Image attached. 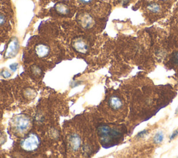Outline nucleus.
<instances>
[{
    "label": "nucleus",
    "instance_id": "1",
    "mask_svg": "<svg viewBox=\"0 0 178 158\" xmlns=\"http://www.w3.org/2000/svg\"><path fill=\"white\" fill-rule=\"evenodd\" d=\"M97 134L100 142L104 147H111L119 139L120 134L116 128L107 125H102L97 128Z\"/></svg>",
    "mask_w": 178,
    "mask_h": 158
},
{
    "label": "nucleus",
    "instance_id": "2",
    "mask_svg": "<svg viewBox=\"0 0 178 158\" xmlns=\"http://www.w3.org/2000/svg\"><path fill=\"white\" fill-rule=\"evenodd\" d=\"M31 126V119L25 114L18 115L13 121V127L16 133L25 134L30 129Z\"/></svg>",
    "mask_w": 178,
    "mask_h": 158
},
{
    "label": "nucleus",
    "instance_id": "3",
    "mask_svg": "<svg viewBox=\"0 0 178 158\" xmlns=\"http://www.w3.org/2000/svg\"><path fill=\"white\" fill-rule=\"evenodd\" d=\"M40 144L41 139L37 134L35 133H30L21 141L20 146L22 149L25 151L33 152L38 149Z\"/></svg>",
    "mask_w": 178,
    "mask_h": 158
},
{
    "label": "nucleus",
    "instance_id": "4",
    "mask_svg": "<svg viewBox=\"0 0 178 158\" xmlns=\"http://www.w3.org/2000/svg\"><path fill=\"white\" fill-rule=\"evenodd\" d=\"M19 42L17 38H13L9 42L8 45L7 49H6V53H5V58H12L15 57L16 54L18 53V50H19Z\"/></svg>",
    "mask_w": 178,
    "mask_h": 158
},
{
    "label": "nucleus",
    "instance_id": "5",
    "mask_svg": "<svg viewBox=\"0 0 178 158\" xmlns=\"http://www.w3.org/2000/svg\"><path fill=\"white\" fill-rule=\"evenodd\" d=\"M72 47L76 51L82 54H86L88 50V45L87 42L81 38H76L72 42Z\"/></svg>",
    "mask_w": 178,
    "mask_h": 158
},
{
    "label": "nucleus",
    "instance_id": "6",
    "mask_svg": "<svg viewBox=\"0 0 178 158\" xmlns=\"http://www.w3.org/2000/svg\"><path fill=\"white\" fill-rule=\"evenodd\" d=\"M68 144L70 149L72 150L76 151L77 150L81 147V139L80 135L76 133L72 134L69 137Z\"/></svg>",
    "mask_w": 178,
    "mask_h": 158
},
{
    "label": "nucleus",
    "instance_id": "7",
    "mask_svg": "<svg viewBox=\"0 0 178 158\" xmlns=\"http://www.w3.org/2000/svg\"><path fill=\"white\" fill-rule=\"evenodd\" d=\"M35 52L36 55L41 58H45L47 57L50 52V49L45 44H38L36 46Z\"/></svg>",
    "mask_w": 178,
    "mask_h": 158
},
{
    "label": "nucleus",
    "instance_id": "8",
    "mask_svg": "<svg viewBox=\"0 0 178 158\" xmlns=\"http://www.w3.org/2000/svg\"><path fill=\"white\" fill-rule=\"evenodd\" d=\"M80 23L81 25L84 28L88 29L90 28L93 24V20L90 15L88 14H84L81 15L80 19Z\"/></svg>",
    "mask_w": 178,
    "mask_h": 158
},
{
    "label": "nucleus",
    "instance_id": "9",
    "mask_svg": "<svg viewBox=\"0 0 178 158\" xmlns=\"http://www.w3.org/2000/svg\"><path fill=\"white\" fill-rule=\"evenodd\" d=\"M108 104H109L110 107L115 110H119L123 106V103H122L121 100L116 96L111 97L108 101Z\"/></svg>",
    "mask_w": 178,
    "mask_h": 158
},
{
    "label": "nucleus",
    "instance_id": "10",
    "mask_svg": "<svg viewBox=\"0 0 178 158\" xmlns=\"http://www.w3.org/2000/svg\"><path fill=\"white\" fill-rule=\"evenodd\" d=\"M55 9L58 14L61 15H66L69 13V8L66 5L64 4H58L55 6Z\"/></svg>",
    "mask_w": 178,
    "mask_h": 158
},
{
    "label": "nucleus",
    "instance_id": "11",
    "mask_svg": "<svg viewBox=\"0 0 178 158\" xmlns=\"http://www.w3.org/2000/svg\"><path fill=\"white\" fill-rule=\"evenodd\" d=\"M164 140V134L162 132H159L154 137V142L155 144H161Z\"/></svg>",
    "mask_w": 178,
    "mask_h": 158
},
{
    "label": "nucleus",
    "instance_id": "12",
    "mask_svg": "<svg viewBox=\"0 0 178 158\" xmlns=\"http://www.w3.org/2000/svg\"><path fill=\"white\" fill-rule=\"evenodd\" d=\"M147 8L153 13H158L160 11V6L155 3H153L147 6Z\"/></svg>",
    "mask_w": 178,
    "mask_h": 158
},
{
    "label": "nucleus",
    "instance_id": "13",
    "mask_svg": "<svg viewBox=\"0 0 178 158\" xmlns=\"http://www.w3.org/2000/svg\"><path fill=\"white\" fill-rule=\"evenodd\" d=\"M6 19L5 16L3 14H0V26L4 25L6 23Z\"/></svg>",
    "mask_w": 178,
    "mask_h": 158
},
{
    "label": "nucleus",
    "instance_id": "14",
    "mask_svg": "<svg viewBox=\"0 0 178 158\" xmlns=\"http://www.w3.org/2000/svg\"><path fill=\"white\" fill-rule=\"evenodd\" d=\"M172 60H173L174 64H178V52H175V53L173 54V57H172Z\"/></svg>",
    "mask_w": 178,
    "mask_h": 158
},
{
    "label": "nucleus",
    "instance_id": "15",
    "mask_svg": "<svg viewBox=\"0 0 178 158\" xmlns=\"http://www.w3.org/2000/svg\"><path fill=\"white\" fill-rule=\"evenodd\" d=\"M1 75L4 77H11V74L9 73L8 71H3L1 73Z\"/></svg>",
    "mask_w": 178,
    "mask_h": 158
},
{
    "label": "nucleus",
    "instance_id": "16",
    "mask_svg": "<svg viewBox=\"0 0 178 158\" xmlns=\"http://www.w3.org/2000/svg\"><path fill=\"white\" fill-rule=\"evenodd\" d=\"M33 71H34V72H35L36 75H38L39 73H41V70L39 69L38 68H33Z\"/></svg>",
    "mask_w": 178,
    "mask_h": 158
},
{
    "label": "nucleus",
    "instance_id": "17",
    "mask_svg": "<svg viewBox=\"0 0 178 158\" xmlns=\"http://www.w3.org/2000/svg\"><path fill=\"white\" fill-rule=\"evenodd\" d=\"M178 134V131L176 130V131H175L174 133H173L172 134V135L170 136V139H175V137Z\"/></svg>",
    "mask_w": 178,
    "mask_h": 158
},
{
    "label": "nucleus",
    "instance_id": "18",
    "mask_svg": "<svg viewBox=\"0 0 178 158\" xmlns=\"http://www.w3.org/2000/svg\"><path fill=\"white\" fill-rule=\"evenodd\" d=\"M10 68H11L13 71H15L16 69H17V68H18V64H13V65H11V66H10Z\"/></svg>",
    "mask_w": 178,
    "mask_h": 158
},
{
    "label": "nucleus",
    "instance_id": "19",
    "mask_svg": "<svg viewBox=\"0 0 178 158\" xmlns=\"http://www.w3.org/2000/svg\"><path fill=\"white\" fill-rule=\"evenodd\" d=\"M80 2H81L83 4H88L92 2V0H80Z\"/></svg>",
    "mask_w": 178,
    "mask_h": 158
},
{
    "label": "nucleus",
    "instance_id": "20",
    "mask_svg": "<svg viewBox=\"0 0 178 158\" xmlns=\"http://www.w3.org/2000/svg\"><path fill=\"white\" fill-rule=\"evenodd\" d=\"M121 1L123 2V4H124V5H125V4H127L128 2H129V0H121Z\"/></svg>",
    "mask_w": 178,
    "mask_h": 158
},
{
    "label": "nucleus",
    "instance_id": "21",
    "mask_svg": "<svg viewBox=\"0 0 178 158\" xmlns=\"http://www.w3.org/2000/svg\"><path fill=\"white\" fill-rule=\"evenodd\" d=\"M176 114H177L178 113V107L177 108V110H176V112H175Z\"/></svg>",
    "mask_w": 178,
    "mask_h": 158
}]
</instances>
